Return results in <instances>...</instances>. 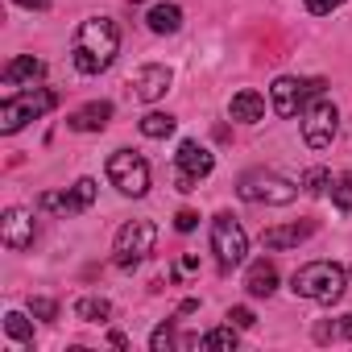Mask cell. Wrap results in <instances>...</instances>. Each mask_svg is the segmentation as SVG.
I'll use <instances>...</instances> for the list:
<instances>
[{
	"mask_svg": "<svg viewBox=\"0 0 352 352\" xmlns=\"http://www.w3.org/2000/svg\"><path fill=\"white\" fill-rule=\"evenodd\" d=\"M327 187H331V174H327L323 166H315V170L302 174V191H307V195H323Z\"/></svg>",
	"mask_w": 352,
	"mask_h": 352,
	"instance_id": "cell-26",
	"label": "cell"
},
{
	"mask_svg": "<svg viewBox=\"0 0 352 352\" xmlns=\"http://www.w3.org/2000/svg\"><path fill=\"white\" fill-rule=\"evenodd\" d=\"M108 179H112V187H116L120 195L141 199V195L149 191V162H145L141 153H133V149H116V153L108 157Z\"/></svg>",
	"mask_w": 352,
	"mask_h": 352,
	"instance_id": "cell-5",
	"label": "cell"
},
{
	"mask_svg": "<svg viewBox=\"0 0 352 352\" xmlns=\"http://www.w3.org/2000/svg\"><path fill=\"white\" fill-rule=\"evenodd\" d=\"M108 120H112V104L108 100H91V104H83V108H75L67 116V124L75 133H100V129H108Z\"/></svg>",
	"mask_w": 352,
	"mask_h": 352,
	"instance_id": "cell-14",
	"label": "cell"
},
{
	"mask_svg": "<svg viewBox=\"0 0 352 352\" xmlns=\"http://www.w3.org/2000/svg\"><path fill=\"white\" fill-rule=\"evenodd\" d=\"M153 241H157V228H153L149 220H129V224L116 232V265H120V270L141 265V261L153 253Z\"/></svg>",
	"mask_w": 352,
	"mask_h": 352,
	"instance_id": "cell-6",
	"label": "cell"
},
{
	"mask_svg": "<svg viewBox=\"0 0 352 352\" xmlns=\"http://www.w3.org/2000/svg\"><path fill=\"white\" fill-rule=\"evenodd\" d=\"M228 112H232V120H241V124H257V120H265V100L257 96V91H236L232 96V104H228Z\"/></svg>",
	"mask_w": 352,
	"mask_h": 352,
	"instance_id": "cell-18",
	"label": "cell"
},
{
	"mask_svg": "<svg viewBox=\"0 0 352 352\" xmlns=\"http://www.w3.org/2000/svg\"><path fill=\"white\" fill-rule=\"evenodd\" d=\"M331 336L352 340V315H344L340 323H319V327H315V340H331Z\"/></svg>",
	"mask_w": 352,
	"mask_h": 352,
	"instance_id": "cell-27",
	"label": "cell"
},
{
	"mask_svg": "<svg viewBox=\"0 0 352 352\" xmlns=\"http://www.w3.org/2000/svg\"><path fill=\"white\" fill-rule=\"evenodd\" d=\"M336 129H340L336 104L323 100V96H315V100L307 104V112H302V141H307L311 149H327V145L336 141Z\"/></svg>",
	"mask_w": 352,
	"mask_h": 352,
	"instance_id": "cell-7",
	"label": "cell"
},
{
	"mask_svg": "<svg viewBox=\"0 0 352 352\" xmlns=\"http://www.w3.org/2000/svg\"><path fill=\"white\" fill-rule=\"evenodd\" d=\"M174 183H179V191H195V183H199V179H191V174H183V170H179V179H174Z\"/></svg>",
	"mask_w": 352,
	"mask_h": 352,
	"instance_id": "cell-32",
	"label": "cell"
},
{
	"mask_svg": "<svg viewBox=\"0 0 352 352\" xmlns=\"http://www.w3.org/2000/svg\"><path fill=\"white\" fill-rule=\"evenodd\" d=\"M120 54V30L108 21V17H87L79 30H75V42H71V63L79 75H100L116 63Z\"/></svg>",
	"mask_w": 352,
	"mask_h": 352,
	"instance_id": "cell-1",
	"label": "cell"
},
{
	"mask_svg": "<svg viewBox=\"0 0 352 352\" xmlns=\"http://www.w3.org/2000/svg\"><path fill=\"white\" fill-rule=\"evenodd\" d=\"M236 195H241L245 204H274V208H286V204L298 199V187H294L290 179L270 174V170H249L245 179H241V187H236Z\"/></svg>",
	"mask_w": 352,
	"mask_h": 352,
	"instance_id": "cell-3",
	"label": "cell"
},
{
	"mask_svg": "<svg viewBox=\"0 0 352 352\" xmlns=\"http://www.w3.org/2000/svg\"><path fill=\"white\" fill-rule=\"evenodd\" d=\"M331 199H336V208H340L344 216H352V174H340V179H336Z\"/></svg>",
	"mask_w": 352,
	"mask_h": 352,
	"instance_id": "cell-25",
	"label": "cell"
},
{
	"mask_svg": "<svg viewBox=\"0 0 352 352\" xmlns=\"http://www.w3.org/2000/svg\"><path fill=\"white\" fill-rule=\"evenodd\" d=\"M145 21H149L153 34H179L183 30V9L179 5H153Z\"/></svg>",
	"mask_w": 352,
	"mask_h": 352,
	"instance_id": "cell-19",
	"label": "cell"
},
{
	"mask_svg": "<svg viewBox=\"0 0 352 352\" xmlns=\"http://www.w3.org/2000/svg\"><path fill=\"white\" fill-rule=\"evenodd\" d=\"M54 104H58V96L46 91V87H34V91H17V96H9L5 104H0V133H17L25 120L46 116Z\"/></svg>",
	"mask_w": 352,
	"mask_h": 352,
	"instance_id": "cell-4",
	"label": "cell"
},
{
	"mask_svg": "<svg viewBox=\"0 0 352 352\" xmlns=\"http://www.w3.org/2000/svg\"><path fill=\"white\" fill-rule=\"evenodd\" d=\"M323 79H290V75H282V79H274V87H270V96H274V112L278 116H294L307 100H315V96H323Z\"/></svg>",
	"mask_w": 352,
	"mask_h": 352,
	"instance_id": "cell-9",
	"label": "cell"
},
{
	"mask_svg": "<svg viewBox=\"0 0 352 352\" xmlns=\"http://www.w3.org/2000/svg\"><path fill=\"white\" fill-rule=\"evenodd\" d=\"M212 249H216V257H220L224 270L241 265L245 253H249V236H245V228H241L228 212H220V216L212 220Z\"/></svg>",
	"mask_w": 352,
	"mask_h": 352,
	"instance_id": "cell-8",
	"label": "cell"
},
{
	"mask_svg": "<svg viewBox=\"0 0 352 352\" xmlns=\"http://www.w3.org/2000/svg\"><path fill=\"white\" fill-rule=\"evenodd\" d=\"M149 348H153V352H174V348H183V344H179V336H174V323H170V319L153 327V336H149Z\"/></svg>",
	"mask_w": 352,
	"mask_h": 352,
	"instance_id": "cell-22",
	"label": "cell"
},
{
	"mask_svg": "<svg viewBox=\"0 0 352 352\" xmlns=\"http://www.w3.org/2000/svg\"><path fill=\"white\" fill-rule=\"evenodd\" d=\"M311 232H315V224H278V228H265V232H261V245L278 253V249H294V245H302Z\"/></svg>",
	"mask_w": 352,
	"mask_h": 352,
	"instance_id": "cell-15",
	"label": "cell"
},
{
	"mask_svg": "<svg viewBox=\"0 0 352 352\" xmlns=\"http://www.w3.org/2000/svg\"><path fill=\"white\" fill-rule=\"evenodd\" d=\"M195 224H199V216H195V212H187V208H183L179 216H174V228H179V232H191Z\"/></svg>",
	"mask_w": 352,
	"mask_h": 352,
	"instance_id": "cell-31",
	"label": "cell"
},
{
	"mask_svg": "<svg viewBox=\"0 0 352 352\" xmlns=\"http://www.w3.org/2000/svg\"><path fill=\"white\" fill-rule=\"evenodd\" d=\"M236 331H241V327L224 323V327H216V331H208V336H204V348H220V352H232V348H236Z\"/></svg>",
	"mask_w": 352,
	"mask_h": 352,
	"instance_id": "cell-24",
	"label": "cell"
},
{
	"mask_svg": "<svg viewBox=\"0 0 352 352\" xmlns=\"http://www.w3.org/2000/svg\"><path fill=\"white\" fill-rule=\"evenodd\" d=\"M344 286H348V274H344V265H336V261H307V265L294 270V278H290V290H294L298 298H311V302H323V307L340 302V298H344Z\"/></svg>",
	"mask_w": 352,
	"mask_h": 352,
	"instance_id": "cell-2",
	"label": "cell"
},
{
	"mask_svg": "<svg viewBox=\"0 0 352 352\" xmlns=\"http://www.w3.org/2000/svg\"><path fill=\"white\" fill-rule=\"evenodd\" d=\"M13 5H21V9H46L50 0H13Z\"/></svg>",
	"mask_w": 352,
	"mask_h": 352,
	"instance_id": "cell-33",
	"label": "cell"
},
{
	"mask_svg": "<svg viewBox=\"0 0 352 352\" xmlns=\"http://www.w3.org/2000/svg\"><path fill=\"white\" fill-rule=\"evenodd\" d=\"M34 212L25 208H9L5 216H0V241H5L9 249H30L34 245Z\"/></svg>",
	"mask_w": 352,
	"mask_h": 352,
	"instance_id": "cell-11",
	"label": "cell"
},
{
	"mask_svg": "<svg viewBox=\"0 0 352 352\" xmlns=\"http://www.w3.org/2000/svg\"><path fill=\"white\" fill-rule=\"evenodd\" d=\"M141 133H145L149 141H162V137L174 133V116H166V112H145V116H141Z\"/></svg>",
	"mask_w": 352,
	"mask_h": 352,
	"instance_id": "cell-21",
	"label": "cell"
},
{
	"mask_svg": "<svg viewBox=\"0 0 352 352\" xmlns=\"http://www.w3.org/2000/svg\"><path fill=\"white\" fill-rule=\"evenodd\" d=\"M42 75H46V63H42V58H34V54H17V58L5 67V83H9V87H21V83H30V87H34Z\"/></svg>",
	"mask_w": 352,
	"mask_h": 352,
	"instance_id": "cell-16",
	"label": "cell"
},
{
	"mask_svg": "<svg viewBox=\"0 0 352 352\" xmlns=\"http://www.w3.org/2000/svg\"><path fill=\"white\" fill-rule=\"evenodd\" d=\"M30 315L54 323V319H58V302H54V298H30Z\"/></svg>",
	"mask_w": 352,
	"mask_h": 352,
	"instance_id": "cell-28",
	"label": "cell"
},
{
	"mask_svg": "<svg viewBox=\"0 0 352 352\" xmlns=\"http://www.w3.org/2000/svg\"><path fill=\"white\" fill-rule=\"evenodd\" d=\"M245 290H249L253 298H270V294L278 290V270H274V261H253L249 274H245Z\"/></svg>",
	"mask_w": 352,
	"mask_h": 352,
	"instance_id": "cell-17",
	"label": "cell"
},
{
	"mask_svg": "<svg viewBox=\"0 0 352 352\" xmlns=\"http://www.w3.org/2000/svg\"><path fill=\"white\" fill-rule=\"evenodd\" d=\"M91 204H96V183H91V179H79L67 195H63V191H46V195L38 199L42 212H58V216H79V212H87Z\"/></svg>",
	"mask_w": 352,
	"mask_h": 352,
	"instance_id": "cell-10",
	"label": "cell"
},
{
	"mask_svg": "<svg viewBox=\"0 0 352 352\" xmlns=\"http://www.w3.org/2000/svg\"><path fill=\"white\" fill-rule=\"evenodd\" d=\"M228 323H232V327H253L257 315H253L249 307H232V311H228Z\"/></svg>",
	"mask_w": 352,
	"mask_h": 352,
	"instance_id": "cell-29",
	"label": "cell"
},
{
	"mask_svg": "<svg viewBox=\"0 0 352 352\" xmlns=\"http://www.w3.org/2000/svg\"><path fill=\"white\" fill-rule=\"evenodd\" d=\"M108 315H112V302L100 298V294H83L75 302V319H83V323H104Z\"/></svg>",
	"mask_w": 352,
	"mask_h": 352,
	"instance_id": "cell-20",
	"label": "cell"
},
{
	"mask_svg": "<svg viewBox=\"0 0 352 352\" xmlns=\"http://www.w3.org/2000/svg\"><path fill=\"white\" fill-rule=\"evenodd\" d=\"M166 91H170V67H162V63H149V67H141V71L133 75V96H137V100L153 104V100H162Z\"/></svg>",
	"mask_w": 352,
	"mask_h": 352,
	"instance_id": "cell-12",
	"label": "cell"
},
{
	"mask_svg": "<svg viewBox=\"0 0 352 352\" xmlns=\"http://www.w3.org/2000/svg\"><path fill=\"white\" fill-rule=\"evenodd\" d=\"M5 331H9L17 344H34V327H30V319H25L21 311H9V315H5Z\"/></svg>",
	"mask_w": 352,
	"mask_h": 352,
	"instance_id": "cell-23",
	"label": "cell"
},
{
	"mask_svg": "<svg viewBox=\"0 0 352 352\" xmlns=\"http://www.w3.org/2000/svg\"><path fill=\"white\" fill-rule=\"evenodd\" d=\"M344 5V0H307V9L315 13V17H327V13H336Z\"/></svg>",
	"mask_w": 352,
	"mask_h": 352,
	"instance_id": "cell-30",
	"label": "cell"
},
{
	"mask_svg": "<svg viewBox=\"0 0 352 352\" xmlns=\"http://www.w3.org/2000/svg\"><path fill=\"white\" fill-rule=\"evenodd\" d=\"M174 162H179L183 174H191V179H208V174L216 170V153L199 141H183L179 153H174Z\"/></svg>",
	"mask_w": 352,
	"mask_h": 352,
	"instance_id": "cell-13",
	"label": "cell"
}]
</instances>
